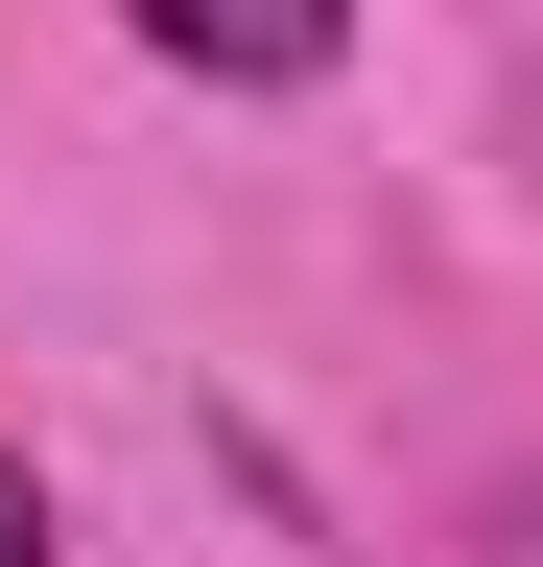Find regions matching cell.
Wrapping results in <instances>:
<instances>
[{
	"label": "cell",
	"instance_id": "cell-1",
	"mask_svg": "<svg viewBox=\"0 0 543 567\" xmlns=\"http://www.w3.org/2000/svg\"><path fill=\"white\" fill-rule=\"evenodd\" d=\"M166 71H213V95H307L331 48H355V0H118Z\"/></svg>",
	"mask_w": 543,
	"mask_h": 567
},
{
	"label": "cell",
	"instance_id": "cell-2",
	"mask_svg": "<svg viewBox=\"0 0 543 567\" xmlns=\"http://www.w3.org/2000/svg\"><path fill=\"white\" fill-rule=\"evenodd\" d=\"M0 567H48V496H24V450H0Z\"/></svg>",
	"mask_w": 543,
	"mask_h": 567
}]
</instances>
